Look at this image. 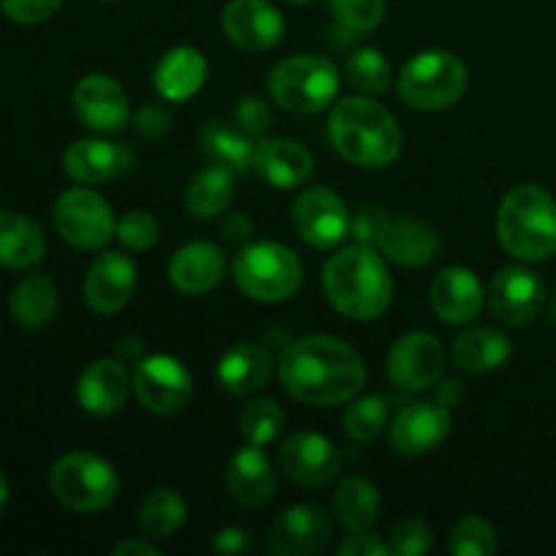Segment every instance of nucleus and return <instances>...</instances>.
I'll return each instance as SVG.
<instances>
[{"mask_svg":"<svg viewBox=\"0 0 556 556\" xmlns=\"http://www.w3.org/2000/svg\"><path fill=\"white\" fill-rule=\"evenodd\" d=\"M324 291L337 313L351 320H375L389 309L394 282L378 248L348 244L324 266Z\"/></svg>","mask_w":556,"mask_h":556,"instance_id":"f03ea898","label":"nucleus"},{"mask_svg":"<svg viewBox=\"0 0 556 556\" xmlns=\"http://www.w3.org/2000/svg\"><path fill=\"white\" fill-rule=\"evenodd\" d=\"M334 514L345 530H372L380 519V492L372 481L351 476L337 486Z\"/></svg>","mask_w":556,"mask_h":556,"instance_id":"72a5a7b5","label":"nucleus"},{"mask_svg":"<svg viewBox=\"0 0 556 556\" xmlns=\"http://www.w3.org/2000/svg\"><path fill=\"white\" fill-rule=\"evenodd\" d=\"M282 424H286V413L275 400H255L239 416V432L250 445L264 448V445L275 443L277 434L282 432Z\"/></svg>","mask_w":556,"mask_h":556,"instance_id":"4c0bfd02","label":"nucleus"},{"mask_svg":"<svg viewBox=\"0 0 556 556\" xmlns=\"http://www.w3.org/2000/svg\"><path fill=\"white\" fill-rule=\"evenodd\" d=\"M389 418V402L380 394H367L351 400V407L342 416V429L356 443H372L383 434Z\"/></svg>","mask_w":556,"mask_h":556,"instance_id":"c9c22d12","label":"nucleus"},{"mask_svg":"<svg viewBox=\"0 0 556 556\" xmlns=\"http://www.w3.org/2000/svg\"><path fill=\"white\" fill-rule=\"evenodd\" d=\"M134 391L144 410L155 416H177L190 405L193 378L179 358L155 353L136 362Z\"/></svg>","mask_w":556,"mask_h":556,"instance_id":"9d476101","label":"nucleus"},{"mask_svg":"<svg viewBox=\"0 0 556 556\" xmlns=\"http://www.w3.org/2000/svg\"><path fill=\"white\" fill-rule=\"evenodd\" d=\"M52 220L60 237L79 250H101L117 233L112 206L90 188L63 190L54 201Z\"/></svg>","mask_w":556,"mask_h":556,"instance_id":"1a4fd4ad","label":"nucleus"},{"mask_svg":"<svg viewBox=\"0 0 556 556\" xmlns=\"http://www.w3.org/2000/svg\"><path fill=\"white\" fill-rule=\"evenodd\" d=\"M136 155L130 147L106 139H76L63 152V168L81 185H101L125 177L134 168Z\"/></svg>","mask_w":556,"mask_h":556,"instance_id":"6ab92c4d","label":"nucleus"},{"mask_svg":"<svg viewBox=\"0 0 556 556\" xmlns=\"http://www.w3.org/2000/svg\"><path fill=\"white\" fill-rule=\"evenodd\" d=\"M47 239L30 217L0 210V266L25 271L41 264Z\"/></svg>","mask_w":556,"mask_h":556,"instance_id":"c85d7f7f","label":"nucleus"},{"mask_svg":"<svg viewBox=\"0 0 556 556\" xmlns=\"http://www.w3.org/2000/svg\"><path fill=\"white\" fill-rule=\"evenodd\" d=\"M136 291V264L125 253H101L85 277V302L92 313L114 315Z\"/></svg>","mask_w":556,"mask_h":556,"instance_id":"aec40b11","label":"nucleus"},{"mask_svg":"<svg viewBox=\"0 0 556 556\" xmlns=\"http://www.w3.org/2000/svg\"><path fill=\"white\" fill-rule=\"evenodd\" d=\"M117 239L134 253L150 250L157 242V220L150 212L130 210L117 220Z\"/></svg>","mask_w":556,"mask_h":556,"instance_id":"a19ab883","label":"nucleus"},{"mask_svg":"<svg viewBox=\"0 0 556 556\" xmlns=\"http://www.w3.org/2000/svg\"><path fill=\"white\" fill-rule=\"evenodd\" d=\"M448 548L456 556H492L500 548V541L497 532L486 519L470 516V519H462L454 527Z\"/></svg>","mask_w":556,"mask_h":556,"instance_id":"58836bf2","label":"nucleus"},{"mask_svg":"<svg viewBox=\"0 0 556 556\" xmlns=\"http://www.w3.org/2000/svg\"><path fill=\"white\" fill-rule=\"evenodd\" d=\"M331 535V521L324 508L313 503H299L275 516L269 530V548L280 556H315L326 548Z\"/></svg>","mask_w":556,"mask_h":556,"instance_id":"dca6fc26","label":"nucleus"},{"mask_svg":"<svg viewBox=\"0 0 556 556\" xmlns=\"http://www.w3.org/2000/svg\"><path fill=\"white\" fill-rule=\"evenodd\" d=\"M467 90V65L445 49H429L407 60L396 79V92L410 109L440 112L462 101Z\"/></svg>","mask_w":556,"mask_h":556,"instance_id":"423d86ee","label":"nucleus"},{"mask_svg":"<svg viewBox=\"0 0 556 556\" xmlns=\"http://www.w3.org/2000/svg\"><path fill=\"white\" fill-rule=\"evenodd\" d=\"M329 139L348 163L383 168L400 157L402 130L394 114L364 96H345L329 114Z\"/></svg>","mask_w":556,"mask_h":556,"instance_id":"7ed1b4c3","label":"nucleus"},{"mask_svg":"<svg viewBox=\"0 0 556 556\" xmlns=\"http://www.w3.org/2000/svg\"><path fill=\"white\" fill-rule=\"evenodd\" d=\"M429 299H432L434 315L443 324L467 326L481 315L486 293H483L476 271H470L467 266H448L434 277Z\"/></svg>","mask_w":556,"mask_h":556,"instance_id":"412c9836","label":"nucleus"},{"mask_svg":"<svg viewBox=\"0 0 556 556\" xmlns=\"http://www.w3.org/2000/svg\"><path fill=\"white\" fill-rule=\"evenodd\" d=\"M60 3L63 0H0V9L11 22L38 25V22L49 20L60 9Z\"/></svg>","mask_w":556,"mask_h":556,"instance_id":"c03bdc74","label":"nucleus"},{"mask_svg":"<svg viewBox=\"0 0 556 556\" xmlns=\"http://www.w3.org/2000/svg\"><path fill=\"white\" fill-rule=\"evenodd\" d=\"M226 275V255L212 242H188L168 261V280L179 293H210Z\"/></svg>","mask_w":556,"mask_h":556,"instance_id":"b1692460","label":"nucleus"},{"mask_svg":"<svg viewBox=\"0 0 556 556\" xmlns=\"http://www.w3.org/2000/svg\"><path fill=\"white\" fill-rule=\"evenodd\" d=\"M340 556H383L391 554L389 543L380 535H375L372 530H353L351 535L342 538L340 546H337Z\"/></svg>","mask_w":556,"mask_h":556,"instance_id":"49530a36","label":"nucleus"},{"mask_svg":"<svg viewBox=\"0 0 556 556\" xmlns=\"http://www.w3.org/2000/svg\"><path fill=\"white\" fill-rule=\"evenodd\" d=\"M451 413L440 402H413L402 407L391 421L389 438L394 451L405 456H421L440 448L451 434Z\"/></svg>","mask_w":556,"mask_h":556,"instance_id":"f3484780","label":"nucleus"},{"mask_svg":"<svg viewBox=\"0 0 556 556\" xmlns=\"http://www.w3.org/2000/svg\"><path fill=\"white\" fill-rule=\"evenodd\" d=\"M74 109L81 125L96 134H119L130 123L128 96L123 85L106 74L81 76L74 87Z\"/></svg>","mask_w":556,"mask_h":556,"instance_id":"2eb2a0df","label":"nucleus"},{"mask_svg":"<svg viewBox=\"0 0 556 556\" xmlns=\"http://www.w3.org/2000/svg\"><path fill=\"white\" fill-rule=\"evenodd\" d=\"M206 71H210V65H206V58L199 49L174 47L157 60L152 81H155L157 96H163L166 101L182 103L201 90Z\"/></svg>","mask_w":556,"mask_h":556,"instance_id":"a878e982","label":"nucleus"},{"mask_svg":"<svg viewBox=\"0 0 556 556\" xmlns=\"http://www.w3.org/2000/svg\"><path fill=\"white\" fill-rule=\"evenodd\" d=\"M226 486L242 508H261L275 497L277 476L258 445L248 443V448L237 451L228 459Z\"/></svg>","mask_w":556,"mask_h":556,"instance_id":"393cba45","label":"nucleus"},{"mask_svg":"<svg viewBox=\"0 0 556 556\" xmlns=\"http://www.w3.org/2000/svg\"><path fill=\"white\" fill-rule=\"evenodd\" d=\"M188 505L174 489H155L139 505V530L150 541H168L185 525Z\"/></svg>","mask_w":556,"mask_h":556,"instance_id":"f704fd0d","label":"nucleus"},{"mask_svg":"<svg viewBox=\"0 0 556 556\" xmlns=\"http://www.w3.org/2000/svg\"><path fill=\"white\" fill-rule=\"evenodd\" d=\"M432 530L421 521H400L391 532L389 552L394 556H421L432 548Z\"/></svg>","mask_w":556,"mask_h":556,"instance_id":"79ce46f5","label":"nucleus"},{"mask_svg":"<svg viewBox=\"0 0 556 556\" xmlns=\"http://www.w3.org/2000/svg\"><path fill=\"white\" fill-rule=\"evenodd\" d=\"M304 266L288 244L253 242L233 261V282L253 302H286L302 288Z\"/></svg>","mask_w":556,"mask_h":556,"instance_id":"39448f33","label":"nucleus"},{"mask_svg":"<svg viewBox=\"0 0 556 556\" xmlns=\"http://www.w3.org/2000/svg\"><path fill=\"white\" fill-rule=\"evenodd\" d=\"M11 318L22 329H41L58 313V288L47 275H27L11 291Z\"/></svg>","mask_w":556,"mask_h":556,"instance_id":"7c9ffc66","label":"nucleus"},{"mask_svg":"<svg viewBox=\"0 0 556 556\" xmlns=\"http://www.w3.org/2000/svg\"><path fill=\"white\" fill-rule=\"evenodd\" d=\"M378 250L400 266H427L438 258L440 239L424 220L391 217V226Z\"/></svg>","mask_w":556,"mask_h":556,"instance_id":"cd10ccee","label":"nucleus"},{"mask_svg":"<svg viewBox=\"0 0 556 556\" xmlns=\"http://www.w3.org/2000/svg\"><path fill=\"white\" fill-rule=\"evenodd\" d=\"M454 364L462 372L483 375L500 369L510 358V340L497 329L478 326L454 342Z\"/></svg>","mask_w":556,"mask_h":556,"instance_id":"c756f323","label":"nucleus"},{"mask_svg":"<svg viewBox=\"0 0 556 556\" xmlns=\"http://www.w3.org/2000/svg\"><path fill=\"white\" fill-rule=\"evenodd\" d=\"M114 556H161V548L152 546L150 538L147 541H123L114 546Z\"/></svg>","mask_w":556,"mask_h":556,"instance_id":"3c124183","label":"nucleus"},{"mask_svg":"<svg viewBox=\"0 0 556 556\" xmlns=\"http://www.w3.org/2000/svg\"><path fill=\"white\" fill-rule=\"evenodd\" d=\"M117 358L119 362H139V358H144V342L134 334L123 337L117 345Z\"/></svg>","mask_w":556,"mask_h":556,"instance_id":"603ef678","label":"nucleus"},{"mask_svg":"<svg viewBox=\"0 0 556 556\" xmlns=\"http://www.w3.org/2000/svg\"><path fill=\"white\" fill-rule=\"evenodd\" d=\"M337 22L353 33H367L380 25L386 14V0H329Z\"/></svg>","mask_w":556,"mask_h":556,"instance_id":"ea45409f","label":"nucleus"},{"mask_svg":"<svg viewBox=\"0 0 556 556\" xmlns=\"http://www.w3.org/2000/svg\"><path fill=\"white\" fill-rule=\"evenodd\" d=\"M5 503H9V481H5V476L0 472V514H3Z\"/></svg>","mask_w":556,"mask_h":556,"instance_id":"864d4df0","label":"nucleus"},{"mask_svg":"<svg viewBox=\"0 0 556 556\" xmlns=\"http://www.w3.org/2000/svg\"><path fill=\"white\" fill-rule=\"evenodd\" d=\"M271 367H275V362H271L266 348L255 345V342H242L220 358L217 383L231 396H253L255 391L269 383Z\"/></svg>","mask_w":556,"mask_h":556,"instance_id":"bb28decb","label":"nucleus"},{"mask_svg":"<svg viewBox=\"0 0 556 556\" xmlns=\"http://www.w3.org/2000/svg\"><path fill=\"white\" fill-rule=\"evenodd\" d=\"M280 465L293 483L318 489L340 476L342 454L324 434L296 432L282 443Z\"/></svg>","mask_w":556,"mask_h":556,"instance_id":"4468645a","label":"nucleus"},{"mask_svg":"<svg viewBox=\"0 0 556 556\" xmlns=\"http://www.w3.org/2000/svg\"><path fill=\"white\" fill-rule=\"evenodd\" d=\"M445 367V351L429 331H410L391 345L386 372L402 391H427L438 386Z\"/></svg>","mask_w":556,"mask_h":556,"instance_id":"9b49d317","label":"nucleus"},{"mask_svg":"<svg viewBox=\"0 0 556 556\" xmlns=\"http://www.w3.org/2000/svg\"><path fill=\"white\" fill-rule=\"evenodd\" d=\"M288 3H291V5H307V3H313V0H288Z\"/></svg>","mask_w":556,"mask_h":556,"instance_id":"5fc2aeb1","label":"nucleus"},{"mask_svg":"<svg viewBox=\"0 0 556 556\" xmlns=\"http://www.w3.org/2000/svg\"><path fill=\"white\" fill-rule=\"evenodd\" d=\"M497 237L519 261H546L556 253V201L541 185H516L497 212Z\"/></svg>","mask_w":556,"mask_h":556,"instance_id":"20e7f679","label":"nucleus"},{"mask_svg":"<svg viewBox=\"0 0 556 556\" xmlns=\"http://www.w3.org/2000/svg\"><path fill=\"white\" fill-rule=\"evenodd\" d=\"M253 172L271 188H299L313 174V155L299 141L277 136V139L255 141Z\"/></svg>","mask_w":556,"mask_h":556,"instance_id":"5701e85b","label":"nucleus"},{"mask_svg":"<svg viewBox=\"0 0 556 556\" xmlns=\"http://www.w3.org/2000/svg\"><path fill=\"white\" fill-rule=\"evenodd\" d=\"M280 380L304 405H342L362 394L367 367L340 337L307 334L280 353Z\"/></svg>","mask_w":556,"mask_h":556,"instance_id":"f257e3e1","label":"nucleus"},{"mask_svg":"<svg viewBox=\"0 0 556 556\" xmlns=\"http://www.w3.org/2000/svg\"><path fill=\"white\" fill-rule=\"evenodd\" d=\"M293 226L309 248H334L351 231V215L331 188H307L293 201Z\"/></svg>","mask_w":556,"mask_h":556,"instance_id":"f8f14e48","label":"nucleus"},{"mask_svg":"<svg viewBox=\"0 0 556 556\" xmlns=\"http://www.w3.org/2000/svg\"><path fill=\"white\" fill-rule=\"evenodd\" d=\"M345 76L356 90L367 96H380L391 87V63L380 49H358L348 58Z\"/></svg>","mask_w":556,"mask_h":556,"instance_id":"e433bc0d","label":"nucleus"},{"mask_svg":"<svg viewBox=\"0 0 556 556\" xmlns=\"http://www.w3.org/2000/svg\"><path fill=\"white\" fill-rule=\"evenodd\" d=\"M233 199V172L226 166H206L204 172L195 174L190 179L188 190H185V206L193 217L199 220H212V217L220 215L223 210H228Z\"/></svg>","mask_w":556,"mask_h":556,"instance_id":"473e14b6","label":"nucleus"},{"mask_svg":"<svg viewBox=\"0 0 556 556\" xmlns=\"http://www.w3.org/2000/svg\"><path fill=\"white\" fill-rule=\"evenodd\" d=\"M389 226H391L389 212L380 210V206H364V210L351 220V233L358 244L380 248Z\"/></svg>","mask_w":556,"mask_h":556,"instance_id":"37998d69","label":"nucleus"},{"mask_svg":"<svg viewBox=\"0 0 556 556\" xmlns=\"http://www.w3.org/2000/svg\"><path fill=\"white\" fill-rule=\"evenodd\" d=\"M223 30L244 52H266L282 41L286 22L269 0H228Z\"/></svg>","mask_w":556,"mask_h":556,"instance_id":"a211bd4d","label":"nucleus"},{"mask_svg":"<svg viewBox=\"0 0 556 556\" xmlns=\"http://www.w3.org/2000/svg\"><path fill=\"white\" fill-rule=\"evenodd\" d=\"M212 548L217 554H244L250 548V535L244 530H239V527H226V530H220L215 535Z\"/></svg>","mask_w":556,"mask_h":556,"instance_id":"09e8293b","label":"nucleus"},{"mask_svg":"<svg viewBox=\"0 0 556 556\" xmlns=\"http://www.w3.org/2000/svg\"><path fill=\"white\" fill-rule=\"evenodd\" d=\"M54 500L76 514H98L117 500L119 478L106 459L87 451L65 454L49 472Z\"/></svg>","mask_w":556,"mask_h":556,"instance_id":"6e6552de","label":"nucleus"},{"mask_svg":"<svg viewBox=\"0 0 556 556\" xmlns=\"http://www.w3.org/2000/svg\"><path fill=\"white\" fill-rule=\"evenodd\" d=\"M233 119H237L239 128L244 130L248 136H264L271 125V109L266 106L261 98L248 96L239 101V106L233 109Z\"/></svg>","mask_w":556,"mask_h":556,"instance_id":"a18cd8bd","label":"nucleus"},{"mask_svg":"<svg viewBox=\"0 0 556 556\" xmlns=\"http://www.w3.org/2000/svg\"><path fill=\"white\" fill-rule=\"evenodd\" d=\"M201 147L217 166L231 168L233 174H242L253 168L255 141L253 136L244 134L239 125H228L223 119H212L201 130Z\"/></svg>","mask_w":556,"mask_h":556,"instance_id":"2f4dec72","label":"nucleus"},{"mask_svg":"<svg viewBox=\"0 0 556 556\" xmlns=\"http://www.w3.org/2000/svg\"><path fill=\"white\" fill-rule=\"evenodd\" d=\"M134 389V375L119 358H98L76 383V400L90 416H114Z\"/></svg>","mask_w":556,"mask_h":556,"instance_id":"4be33fe9","label":"nucleus"},{"mask_svg":"<svg viewBox=\"0 0 556 556\" xmlns=\"http://www.w3.org/2000/svg\"><path fill=\"white\" fill-rule=\"evenodd\" d=\"M489 309L505 326H527L546 302V288L535 271L525 266H505L494 275L486 293Z\"/></svg>","mask_w":556,"mask_h":556,"instance_id":"ddd939ff","label":"nucleus"},{"mask_svg":"<svg viewBox=\"0 0 556 556\" xmlns=\"http://www.w3.org/2000/svg\"><path fill=\"white\" fill-rule=\"evenodd\" d=\"M250 233H253V220L248 215H242V212H237V215H231L226 220V237L231 242H244Z\"/></svg>","mask_w":556,"mask_h":556,"instance_id":"8fccbe9b","label":"nucleus"},{"mask_svg":"<svg viewBox=\"0 0 556 556\" xmlns=\"http://www.w3.org/2000/svg\"><path fill=\"white\" fill-rule=\"evenodd\" d=\"M269 92L293 114L324 112L340 92V71L318 54H293L271 68Z\"/></svg>","mask_w":556,"mask_h":556,"instance_id":"0eeeda50","label":"nucleus"},{"mask_svg":"<svg viewBox=\"0 0 556 556\" xmlns=\"http://www.w3.org/2000/svg\"><path fill=\"white\" fill-rule=\"evenodd\" d=\"M134 125L144 139H163L168 134V128H172V117H168V112L163 106L150 103V106H141L136 112Z\"/></svg>","mask_w":556,"mask_h":556,"instance_id":"de8ad7c7","label":"nucleus"}]
</instances>
